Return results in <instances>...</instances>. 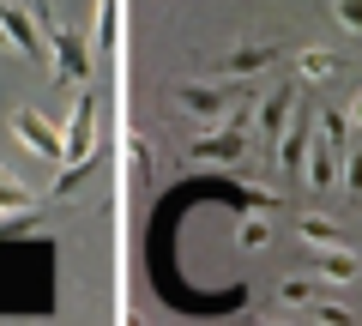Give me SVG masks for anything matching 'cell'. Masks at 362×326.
<instances>
[{"instance_id":"cell-1","label":"cell","mask_w":362,"mask_h":326,"mask_svg":"<svg viewBox=\"0 0 362 326\" xmlns=\"http://www.w3.org/2000/svg\"><path fill=\"white\" fill-rule=\"evenodd\" d=\"M49 54H54V85H90V49L78 30L49 25Z\"/></svg>"},{"instance_id":"cell-2","label":"cell","mask_w":362,"mask_h":326,"mask_svg":"<svg viewBox=\"0 0 362 326\" xmlns=\"http://www.w3.org/2000/svg\"><path fill=\"white\" fill-rule=\"evenodd\" d=\"M175 109L187 121H199V127H218L223 115H230V97L218 91V85H181L175 91Z\"/></svg>"},{"instance_id":"cell-3","label":"cell","mask_w":362,"mask_h":326,"mask_svg":"<svg viewBox=\"0 0 362 326\" xmlns=\"http://www.w3.org/2000/svg\"><path fill=\"white\" fill-rule=\"evenodd\" d=\"M0 37L13 42L18 54H30V61L49 54V49H42V37H37V18H30L25 6H13V0H0Z\"/></svg>"},{"instance_id":"cell-4","label":"cell","mask_w":362,"mask_h":326,"mask_svg":"<svg viewBox=\"0 0 362 326\" xmlns=\"http://www.w3.org/2000/svg\"><path fill=\"white\" fill-rule=\"evenodd\" d=\"M187 157H194V163H230V170H235V163H242V157H247L242 121H230V127H223V133H206V139H199V145H194V151H187Z\"/></svg>"},{"instance_id":"cell-5","label":"cell","mask_w":362,"mask_h":326,"mask_svg":"<svg viewBox=\"0 0 362 326\" xmlns=\"http://www.w3.org/2000/svg\"><path fill=\"white\" fill-rule=\"evenodd\" d=\"M90 139H97V97H85V103L73 109V121H66V133H61V163L90 157Z\"/></svg>"},{"instance_id":"cell-6","label":"cell","mask_w":362,"mask_h":326,"mask_svg":"<svg viewBox=\"0 0 362 326\" xmlns=\"http://www.w3.org/2000/svg\"><path fill=\"white\" fill-rule=\"evenodd\" d=\"M13 133L25 139V151H37V157H61V133H54V121H42L37 109H18V115H13Z\"/></svg>"},{"instance_id":"cell-7","label":"cell","mask_w":362,"mask_h":326,"mask_svg":"<svg viewBox=\"0 0 362 326\" xmlns=\"http://www.w3.org/2000/svg\"><path fill=\"white\" fill-rule=\"evenodd\" d=\"M278 61V42H242V49H230L218 61L223 78H247V73H266V66Z\"/></svg>"},{"instance_id":"cell-8","label":"cell","mask_w":362,"mask_h":326,"mask_svg":"<svg viewBox=\"0 0 362 326\" xmlns=\"http://www.w3.org/2000/svg\"><path fill=\"white\" fill-rule=\"evenodd\" d=\"M290 109H296V91H290V85H278V91L259 103V133H266V139H278V133L290 127Z\"/></svg>"},{"instance_id":"cell-9","label":"cell","mask_w":362,"mask_h":326,"mask_svg":"<svg viewBox=\"0 0 362 326\" xmlns=\"http://www.w3.org/2000/svg\"><path fill=\"white\" fill-rule=\"evenodd\" d=\"M356 272H362V260L344 248V242H326V248H320V278H326V284H350Z\"/></svg>"},{"instance_id":"cell-10","label":"cell","mask_w":362,"mask_h":326,"mask_svg":"<svg viewBox=\"0 0 362 326\" xmlns=\"http://www.w3.org/2000/svg\"><path fill=\"white\" fill-rule=\"evenodd\" d=\"M308 127H302V121H296V127H284V133H278V163H284V170L290 175H302V170H308Z\"/></svg>"},{"instance_id":"cell-11","label":"cell","mask_w":362,"mask_h":326,"mask_svg":"<svg viewBox=\"0 0 362 326\" xmlns=\"http://www.w3.org/2000/svg\"><path fill=\"white\" fill-rule=\"evenodd\" d=\"M296 73L308 78V85H320V78L338 73V54H326V49H296Z\"/></svg>"},{"instance_id":"cell-12","label":"cell","mask_w":362,"mask_h":326,"mask_svg":"<svg viewBox=\"0 0 362 326\" xmlns=\"http://www.w3.org/2000/svg\"><path fill=\"white\" fill-rule=\"evenodd\" d=\"M302 175H308L314 187H332V182H338V157H332V145H308V170H302Z\"/></svg>"},{"instance_id":"cell-13","label":"cell","mask_w":362,"mask_h":326,"mask_svg":"<svg viewBox=\"0 0 362 326\" xmlns=\"http://www.w3.org/2000/svg\"><path fill=\"white\" fill-rule=\"evenodd\" d=\"M30 211V187H18L13 175H0V218H25Z\"/></svg>"},{"instance_id":"cell-14","label":"cell","mask_w":362,"mask_h":326,"mask_svg":"<svg viewBox=\"0 0 362 326\" xmlns=\"http://www.w3.org/2000/svg\"><path fill=\"white\" fill-rule=\"evenodd\" d=\"M235 242H242L247 254H259V248H266V242H272L266 218H259V211H254V218H242V223H235Z\"/></svg>"},{"instance_id":"cell-15","label":"cell","mask_w":362,"mask_h":326,"mask_svg":"<svg viewBox=\"0 0 362 326\" xmlns=\"http://www.w3.org/2000/svg\"><path fill=\"white\" fill-rule=\"evenodd\" d=\"M308 302H314L308 278H284V284H278V308H308Z\"/></svg>"},{"instance_id":"cell-16","label":"cell","mask_w":362,"mask_h":326,"mask_svg":"<svg viewBox=\"0 0 362 326\" xmlns=\"http://www.w3.org/2000/svg\"><path fill=\"white\" fill-rule=\"evenodd\" d=\"M296 230H302V242H314V248H326V242H338V223H332V218H314V211H308V218L296 223Z\"/></svg>"},{"instance_id":"cell-17","label":"cell","mask_w":362,"mask_h":326,"mask_svg":"<svg viewBox=\"0 0 362 326\" xmlns=\"http://www.w3.org/2000/svg\"><path fill=\"white\" fill-rule=\"evenodd\" d=\"M344 133H350V115L326 109V115H320V145H344Z\"/></svg>"},{"instance_id":"cell-18","label":"cell","mask_w":362,"mask_h":326,"mask_svg":"<svg viewBox=\"0 0 362 326\" xmlns=\"http://www.w3.org/2000/svg\"><path fill=\"white\" fill-rule=\"evenodd\" d=\"M332 18H338L344 30H356V37H362V0H332Z\"/></svg>"},{"instance_id":"cell-19","label":"cell","mask_w":362,"mask_h":326,"mask_svg":"<svg viewBox=\"0 0 362 326\" xmlns=\"http://www.w3.org/2000/svg\"><path fill=\"white\" fill-rule=\"evenodd\" d=\"M127 163H133V182H151V145H145V139H133Z\"/></svg>"},{"instance_id":"cell-20","label":"cell","mask_w":362,"mask_h":326,"mask_svg":"<svg viewBox=\"0 0 362 326\" xmlns=\"http://www.w3.org/2000/svg\"><path fill=\"white\" fill-rule=\"evenodd\" d=\"M115 18H121V6L103 0V6H97V42H115Z\"/></svg>"},{"instance_id":"cell-21","label":"cell","mask_w":362,"mask_h":326,"mask_svg":"<svg viewBox=\"0 0 362 326\" xmlns=\"http://www.w3.org/2000/svg\"><path fill=\"white\" fill-rule=\"evenodd\" d=\"M308 308H314V320H326V326H344V320H350L344 302H308Z\"/></svg>"},{"instance_id":"cell-22","label":"cell","mask_w":362,"mask_h":326,"mask_svg":"<svg viewBox=\"0 0 362 326\" xmlns=\"http://www.w3.org/2000/svg\"><path fill=\"white\" fill-rule=\"evenodd\" d=\"M344 187H350V194H362V145L350 151V163H344Z\"/></svg>"},{"instance_id":"cell-23","label":"cell","mask_w":362,"mask_h":326,"mask_svg":"<svg viewBox=\"0 0 362 326\" xmlns=\"http://www.w3.org/2000/svg\"><path fill=\"white\" fill-rule=\"evenodd\" d=\"M344 115H350V121H356V127H362V91L350 97V109H344Z\"/></svg>"}]
</instances>
